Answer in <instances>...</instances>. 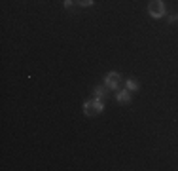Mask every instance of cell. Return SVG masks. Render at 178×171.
Wrapping results in <instances>:
<instances>
[{"label": "cell", "instance_id": "1", "mask_svg": "<svg viewBox=\"0 0 178 171\" xmlns=\"http://www.w3.org/2000/svg\"><path fill=\"white\" fill-rule=\"evenodd\" d=\"M102 103L101 99H95V101H87L85 107H83V112H85V116H99V114L102 112Z\"/></svg>", "mask_w": 178, "mask_h": 171}, {"label": "cell", "instance_id": "2", "mask_svg": "<svg viewBox=\"0 0 178 171\" xmlns=\"http://www.w3.org/2000/svg\"><path fill=\"white\" fill-rule=\"evenodd\" d=\"M148 13L152 15L154 19H159L165 15V4L161 0H152L150 6H148Z\"/></svg>", "mask_w": 178, "mask_h": 171}, {"label": "cell", "instance_id": "3", "mask_svg": "<svg viewBox=\"0 0 178 171\" xmlns=\"http://www.w3.org/2000/svg\"><path fill=\"white\" fill-rule=\"evenodd\" d=\"M118 84H119V74L118 72H110V74L106 76V86L108 87H118Z\"/></svg>", "mask_w": 178, "mask_h": 171}, {"label": "cell", "instance_id": "4", "mask_svg": "<svg viewBox=\"0 0 178 171\" xmlns=\"http://www.w3.org/2000/svg\"><path fill=\"white\" fill-rule=\"evenodd\" d=\"M129 99H131L129 91H119V93H118V101H119V103H129Z\"/></svg>", "mask_w": 178, "mask_h": 171}, {"label": "cell", "instance_id": "5", "mask_svg": "<svg viewBox=\"0 0 178 171\" xmlns=\"http://www.w3.org/2000/svg\"><path fill=\"white\" fill-rule=\"evenodd\" d=\"M106 95V91H104V87H95V99H101V97H104Z\"/></svg>", "mask_w": 178, "mask_h": 171}, {"label": "cell", "instance_id": "6", "mask_svg": "<svg viewBox=\"0 0 178 171\" xmlns=\"http://www.w3.org/2000/svg\"><path fill=\"white\" fill-rule=\"evenodd\" d=\"M127 90H129V91H137V90H138V84H137L135 80H127Z\"/></svg>", "mask_w": 178, "mask_h": 171}, {"label": "cell", "instance_id": "7", "mask_svg": "<svg viewBox=\"0 0 178 171\" xmlns=\"http://www.w3.org/2000/svg\"><path fill=\"white\" fill-rule=\"evenodd\" d=\"M78 4L83 8H87V6H93V0H78Z\"/></svg>", "mask_w": 178, "mask_h": 171}, {"label": "cell", "instance_id": "8", "mask_svg": "<svg viewBox=\"0 0 178 171\" xmlns=\"http://www.w3.org/2000/svg\"><path fill=\"white\" fill-rule=\"evenodd\" d=\"M176 19H178V13H172V15H169V21H171V23H174Z\"/></svg>", "mask_w": 178, "mask_h": 171}, {"label": "cell", "instance_id": "9", "mask_svg": "<svg viewBox=\"0 0 178 171\" xmlns=\"http://www.w3.org/2000/svg\"><path fill=\"white\" fill-rule=\"evenodd\" d=\"M72 6V0H65V8H70Z\"/></svg>", "mask_w": 178, "mask_h": 171}]
</instances>
